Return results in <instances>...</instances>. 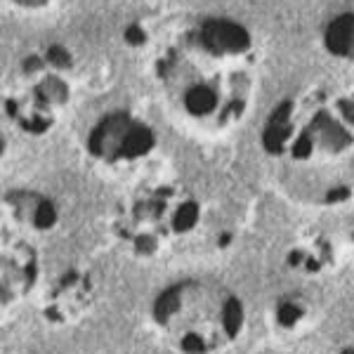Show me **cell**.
Returning <instances> with one entry per match:
<instances>
[{"instance_id":"5b68a950","label":"cell","mask_w":354,"mask_h":354,"mask_svg":"<svg viewBox=\"0 0 354 354\" xmlns=\"http://www.w3.org/2000/svg\"><path fill=\"white\" fill-rule=\"evenodd\" d=\"M324 41H326L328 53L345 57V59H354V12L330 21Z\"/></svg>"},{"instance_id":"6da1fadb","label":"cell","mask_w":354,"mask_h":354,"mask_svg":"<svg viewBox=\"0 0 354 354\" xmlns=\"http://www.w3.org/2000/svg\"><path fill=\"white\" fill-rule=\"evenodd\" d=\"M258 45L241 21L192 17L156 38L151 78L163 106L192 133L236 130L258 97Z\"/></svg>"},{"instance_id":"8992f818","label":"cell","mask_w":354,"mask_h":354,"mask_svg":"<svg viewBox=\"0 0 354 354\" xmlns=\"http://www.w3.org/2000/svg\"><path fill=\"white\" fill-rule=\"evenodd\" d=\"M15 5H19V8L24 10H50L53 5L57 3V0H12Z\"/></svg>"},{"instance_id":"277c9868","label":"cell","mask_w":354,"mask_h":354,"mask_svg":"<svg viewBox=\"0 0 354 354\" xmlns=\"http://www.w3.org/2000/svg\"><path fill=\"white\" fill-rule=\"evenodd\" d=\"M158 147L151 125L130 111H111L90 130L88 151L102 165L128 170L145 163Z\"/></svg>"},{"instance_id":"3957f363","label":"cell","mask_w":354,"mask_h":354,"mask_svg":"<svg viewBox=\"0 0 354 354\" xmlns=\"http://www.w3.org/2000/svg\"><path fill=\"white\" fill-rule=\"evenodd\" d=\"M76 93L71 55L62 45H50L24 57L12 73L3 97L8 121L19 133L41 137L53 133L68 111Z\"/></svg>"},{"instance_id":"7a4b0ae2","label":"cell","mask_w":354,"mask_h":354,"mask_svg":"<svg viewBox=\"0 0 354 354\" xmlns=\"http://www.w3.org/2000/svg\"><path fill=\"white\" fill-rule=\"evenodd\" d=\"M262 147L283 187L319 203L354 194V93L314 85L281 100L262 128Z\"/></svg>"}]
</instances>
